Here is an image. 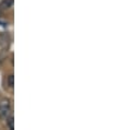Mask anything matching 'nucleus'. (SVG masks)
I'll return each mask as SVG.
<instances>
[{
    "instance_id": "f257e3e1",
    "label": "nucleus",
    "mask_w": 123,
    "mask_h": 130,
    "mask_svg": "<svg viewBox=\"0 0 123 130\" xmlns=\"http://www.w3.org/2000/svg\"><path fill=\"white\" fill-rule=\"evenodd\" d=\"M11 111V102L9 99L0 100V117L7 118Z\"/></svg>"
},
{
    "instance_id": "f03ea898",
    "label": "nucleus",
    "mask_w": 123,
    "mask_h": 130,
    "mask_svg": "<svg viewBox=\"0 0 123 130\" xmlns=\"http://www.w3.org/2000/svg\"><path fill=\"white\" fill-rule=\"evenodd\" d=\"M10 44V37L7 33H2L0 34V46L2 48H7Z\"/></svg>"
},
{
    "instance_id": "7ed1b4c3",
    "label": "nucleus",
    "mask_w": 123,
    "mask_h": 130,
    "mask_svg": "<svg viewBox=\"0 0 123 130\" xmlns=\"http://www.w3.org/2000/svg\"><path fill=\"white\" fill-rule=\"evenodd\" d=\"M13 5V0H2L1 3H0V7L2 9H8Z\"/></svg>"
},
{
    "instance_id": "20e7f679",
    "label": "nucleus",
    "mask_w": 123,
    "mask_h": 130,
    "mask_svg": "<svg viewBox=\"0 0 123 130\" xmlns=\"http://www.w3.org/2000/svg\"><path fill=\"white\" fill-rule=\"evenodd\" d=\"M7 125H8V127L11 129V130L14 128V120H13V117L12 116H10L8 119H7Z\"/></svg>"
},
{
    "instance_id": "39448f33",
    "label": "nucleus",
    "mask_w": 123,
    "mask_h": 130,
    "mask_svg": "<svg viewBox=\"0 0 123 130\" xmlns=\"http://www.w3.org/2000/svg\"><path fill=\"white\" fill-rule=\"evenodd\" d=\"M8 85L10 86V88H12L13 86V75H9L8 77Z\"/></svg>"
}]
</instances>
